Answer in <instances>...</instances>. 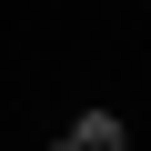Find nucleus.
I'll return each instance as SVG.
<instances>
[{"label": "nucleus", "mask_w": 151, "mask_h": 151, "mask_svg": "<svg viewBox=\"0 0 151 151\" xmlns=\"http://www.w3.org/2000/svg\"><path fill=\"white\" fill-rule=\"evenodd\" d=\"M60 151H131V121H121V111H70Z\"/></svg>", "instance_id": "nucleus-1"}, {"label": "nucleus", "mask_w": 151, "mask_h": 151, "mask_svg": "<svg viewBox=\"0 0 151 151\" xmlns=\"http://www.w3.org/2000/svg\"><path fill=\"white\" fill-rule=\"evenodd\" d=\"M50 151H60V141H50Z\"/></svg>", "instance_id": "nucleus-2"}]
</instances>
